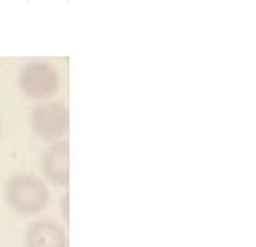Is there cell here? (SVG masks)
<instances>
[{"label":"cell","mask_w":256,"mask_h":247,"mask_svg":"<svg viewBox=\"0 0 256 247\" xmlns=\"http://www.w3.org/2000/svg\"><path fill=\"white\" fill-rule=\"evenodd\" d=\"M66 155H68L66 144H58V146H54V148L43 158L45 176H48L50 180L58 182V184H63V182H66V178H68V173H66Z\"/></svg>","instance_id":"5b68a950"},{"label":"cell","mask_w":256,"mask_h":247,"mask_svg":"<svg viewBox=\"0 0 256 247\" xmlns=\"http://www.w3.org/2000/svg\"><path fill=\"white\" fill-rule=\"evenodd\" d=\"M27 247H66V234L54 222H34L25 236Z\"/></svg>","instance_id":"277c9868"},{"label":"cell","mask_w":256,"mask_h":247,"mask_svg":"<svg viewBox=\"0 0 256 247\" xmlns=\"http://www.w3.org/2000/svg\"><path fill=\"white\" fill-rule=\"evenodd\" d=\"M4 200L18 214H36L48 204V189L34 176H16L4 186Z\"/></svg>","instance_id":"6da1fadb"},{"label":"cell","mask_w":256,"mask_h":247,"mask_svg":"<svg viewBox=\"0 0 256 247\" xmlns=\"http://www.w3.org/2000/svg\"><path fill=\"white\" fill-rule=\"evenodd\" d=\"M32 126L40 137H56L66 130V108L63 106H43L36 108L32 115Z\"/></svg>","instance_id":"3957f363"},{"label":"cell","mask_w":256,"mask_h":247,"mask_svg":"<svg viewBox=\"0 0 256 247\" xmlns=\"http://www.w3.org/2000/svg\"><path fill=\"white\" fill-rule=\"evenodd\" d=\"M0 130H2V128H0Z\"/></svg>","instance_id":"8992f818"},{"label":"cell","mask_w":256,"mask_h":247,"mask_svg":"<svg viewBox=\"0 0 256 247\" xmlns=\"http://www.w3.org/2000/svg\"><path fill=\"white\" fill-rule=\"evenodd\" d=\"M20 90L34 99L50 97L56 90V74L48 63H30L20 72Z\"/></svg>","instance_id":"7a4b0ae2"}]
</instances>
